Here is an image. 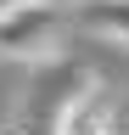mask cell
<instances>
[{
	"label": "cell",
	"instance_id": "obj_1",
	"mask_svg": "<svg viewBox=\"0 0 129 135\" xmlns=\"http://www.w3.org/2000/svg\"><path fill=\"white\" fill-rule=\"evenodd\" d=\"M62 28H68L62 0H6L0 6V56L39 68L62 51Z\"/></svg>",
	"mask_w": 129,
	"mask_h": 135
},
{
	"label": "cell",
	"instance_id": "obj_2",
	"mask_svg": "<svg viewBox=\"0 0 129 135\" xmlns=\"http://www.w3.org/2000/svg\"><path fill=\"white\" fill-rule=\"evenodd\" d=\"M73 6H79V23H90L95 34L129 51V0H73Z\"/></svg>",
	"mask_w": 129,
	"mask_h": 135
}]
</instances>
